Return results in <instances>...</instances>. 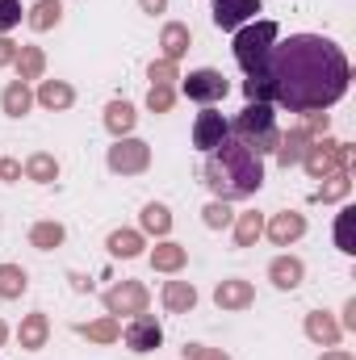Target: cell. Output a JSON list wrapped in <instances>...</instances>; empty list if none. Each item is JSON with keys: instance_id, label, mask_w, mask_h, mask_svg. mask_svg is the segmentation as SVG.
<instances>
[{"instance_id": "obj_2", "label": "cell", "mask_w": 356, "mask_h": 360, "mask_svg": "<svg viewBox=\"0 0 356 360\" xmlns=\"http://www.w3.org/2000/svg\"><path fill=\"white\" fill-rule=\"evenodd\" d=\"M201 180H205V188H210L218 201H243V197H252V193L265 184V164H260V155L248 151L243 143L222 139V143L205 155Z\"/></svg>"}, {"instance_id": "obj_21", "label": "cell", "mask_w": 356, "mask_h": 360, "mask_svg": "<svg viewBox=\"0 0 356 360\" xmlns=\"http://www.w3.org/2000/svg\"><path fill=\"white\" fill-rule=\"evenodd\" d=\"M184 264H189V252H184L180 243H168V239H164V243L151 248V269L155 272H180Z\"/></svg>"}, {"instance_id": "obj_43", "label": "cell", "mask_w": 356, "mask_h": 360, "mask_svg": "<svg viewBox=\"0 0 356 360\" xmlns=\"http://www.w3.org/2000/svg\"><path fill=\"white\" fill-rule=\"evenodd\" d=\"M139 8L155 17V13H164V8H168V0H139Z\"/></svg>"}, {"instance_id": "obj_14", "label": "cell", "mask_w": 356, "mask_h": 360, "mask_svg": "<svg viewBox=\"0 0 356 360\" xmlns=\"http://www.w3.org/2000/svg\"><path fill=\"white\" fill-rule=\"evenodd\" d=\"M46 340H51V319H46L42 310L25 314L21 327H17V344H21L25 352H38V348H46Z\"/></svg>"}, {"instance_id": "obj_38", "label": "cell", "mask_w": 356, "mask_h": 360, "mask_svg": "<svg viewBox=\"0 0 356 360\" xmlns=\"http://www.w3.org/2000/svg\"><path fill=\"white\" fill-rule=\"evenodd\" d=\"M21 25V0H0V34Z\"/></svg>"}, {"instance_id": "obj_20", "label": "cell", "mask_w": 356, "mask_h": 360, "mask_svg": "<svg viewBox=\"0 0 356 360\" xmlns=\"http://www.w3.org/2000/svg\"><path fill=\"white\" fill-rule=\"evenodd\" d=\"M34 101H38V105H46V109H72V105H76V89H72V84H63V80H42Z\"/></svg>"}, {"instance_id": "obj_16", "label": "cell", "mask_w": 356, "mask_h": 360, "mask_svg": "<svg viewBox=\"0 0 356 360\" xmlns=\"http://www.w3.org/2000/svg\"><path fill=\"white\" fill-rule=\"evenodd\" d=\"M306 335H310L314 344H323V348H336L340 335H344V327H340L327 310H310V314H306Z\"/></svg>"}, {"instance_id": "obj_6", "label": "cell", "mask_w": 356, "mask_h": 360, "mask_svg": "<svg viewBox=\"0 0 356 360\" xmlns=\"http://www.w3.org/2000/svg\"><path fill=\"white\" fill-rule=\"evenodd\" d=\"M105 164H109V172H117V176H139V172L151 168V147H147L143 139H130V134H126V139H113Z\"/></svg>"}, {"instance_id": "obj_25", "label": "cell", "mask_w": 356, "mask_h": 360, "mask_svg": "<svg viewBox=\"0 0 356 360\" xmlns=\"http://www.w3.org/2000/svg\"><path fill=\"white\" fill-rule=\"evenodd\" d=\"M63 239H68L63 222H34L30 226V248H38V252H55Z\"/></svg>"}, {"instance_id": "obj_9", "label": "cell", "mask_w": 356, "mask_h": 360, "mask_svg": "<svg viewBox=\"0 0 356 360\" xmlns=\"http://www.w3.org/2000/svg\"><path fill=\"white\" fill-rule=\"evenodd\" d=\"M122 340H126V348H130V352H155V348L164 344V327L143 310V314H134V319L126 323Z\"/></svg>"}, {"instance_id": "obj_36", "label": "cell", "mask_w": 356, "mask_h": 360, "mask_svg": "<svg viewBox=\"0 0 356 360\" xmlns=\"http://www.w3.org/2000/svg\"><path fill=\"white\" fill-rule=\"evenodd\" d=\"M352 218H356V210H344V214L336 218V248H340V252H348V256L356 252V243H352Z\"/></svg>"}, {"instance_id": "obj_23", "label": "cell", "mask_w": 356, "mask_h": 360, "mask_svg": "<svg viewBox=\"0 0 356 360\" xmlns=\"http://www.w3.org/2000/svg\"><path fill=\"white\" fill-rule=\"evenodd\" d=\"M189 42H193V34H189V25H180V21H168V25H164V34H160L164 59H172V63L189 51Z\"/></svg>"}, {"instance_id": "obj_19", "label": "cell", "mask_w": 356, "mask_h": 360, "mask_svg": "<svg viewBox=\"0 0 356 360\" xmlns=\"http://www.w3.org/2000/svg\"><path fill=\"white\" fill-rule=\"evenodd\" d=\"M0 109L8 113V117H25L30 109H34V92L25 80H8L4 92H0Z\"/></svg>"}, {"instance_id": "obj_3", "label": "cell", "mask_w": 356, "mask_h": 360, "mask_svg": "<svg viewBox=\"0 0 356 360\" xmlns=\"http://www.w3.org/2000/svg\"><path fill=\"white\" fill-rule=\"evenodd\" d=\"M227 130H231V139H235V143H243V147H248V151H256V155L276 151V143H281L276 113H272V105H268V101H248V105L239 109V117H235V122H227Z\"/></svg>"}, {"instance_id": "obj_35", "label": "cell", "mask_w": 356, "mask_h": 360, "mask_svg": "<svg viewBox=\"0 0 356 360\" xmlns=\"http://www.w3.org/2000/svg\"><path fill=\"white\" fill-rule=\"evenodd\" d=\"M147 76H151V84H160V89H172V84L180 80V72H177L172 59H155V63L147 68Z\"/></svg>"}, {"instance_id": "obj_46", "label": "cell", "mask_w": 356, "mask_h": 360, "mask_svg": "<svg viewBox=\"0 0 356 360\" xmlns=\"http://www.w3.org/2000/svg\"><path fill=\"white\" fill-rule=\"evenodd\" d=\"M4 335H8V327H4V323H0V344H4Z\"/></svg>"}, {"instance_id": "obj_34", "label": "cell", "mask_w": 356, "mask_h": 360, "mask_svg": "<svg viewBox=\"0 0 356 360\" xmlns=\"http://www.w3.org/2000/svg\"><path fill=\"white\" fill-rule=\"evenodd\" d=\"M201 222H205L210 231H222V226H231V222H235V214H231V205H227V201H210V205L201 210Z\"/></svg>"}, {"instance_id": "obj_13", "label": "cell", "mask_w": 356, "mask_h": 360, "mask_svg": "<svg viewBox=\"0 0 356 360\" xmlns=\"http://www.w3.org/2000/svg\"><path fill=\"white\" fill-rule=\"evenodd\" d=\"M252 302H256L252 281L231 276V281H218V289H214V306H218V310H248Z\"/></svg>"}, {"instance_id": "obj_8", "label": "cell", "mask_w": 356, "mask_h": 360, "mask_svg": "<svg viewBox=\"0 0 356 360\" xmlns=\"http://www.w3.org/2000/svg\"><path fill=\"white\" fill-rule=\"evenodd\" d=\"M105 310H109V319H122V314H143L147 310V285H139V281H122V285H113V289H105Z\"/></svg>"}, {"instance_id": "obj_15", "label": "cell", "mask_w": 356, "mask_h": 360, "mask_svg": "<svg viewBox=\"0 0 356 360\" xmlns=\"http://www.w3.org/2000/svg\"><path fill=\"white\" fill-rule=\"evenodd\" d=\"M310 143H314V139L298 126V130L281 134V143H276V151H272V155H276V164H281V168H293V164H302V155L310 151Z\"/></svg>"}, {"instance_id": "obj_1", "label": "cell", "mask_w": 356, "mask_h": 360, "mask_svg": "<svg viewBox=\"0 0 356 360\" xmlns=\"http://www.w3.org/2000/svg\"><path fill=\"white\" fill-rule=\"evenodd\" d=\"M352 80L348 55L323 38V34H289L285 42H272L260 76L243 80L248 101H268L289 113H314L331 109Z\"/></svg>"}, {"instance_id": "obj_26", "label": "cell", "mask_w": 356, "mask_h": 360, "mask_svg": "<svg viewBox=\"0 0 356 360\" xmlns=\"http://www.w3.org/2000/svg\"><path fill=\"white\" fill-rule=\"evenodd\" d=\"M105 248H109V256H117V260H134V256H143V235H139V231H113V235L105 239Z\"/></svg>"}, {"instance_id": "obj_12", "label": "cell", "mask_w": 356, "mask_h": 360, "mask_svg": "<svg viewBox=\"0 0 356 360\" xmlns=\"http://www.w3.org/2000/svg\"><path fill=\"white\" fill-rule=\"evenodd\" d=\"M265 235L276 243V248H289L306 235V218L298 210H285V214H272V222H265Z\"/></svg>"}, {"instance_id": "obj_7", "label": "cell", "mask_w": 356, "mask_h": 360, "mask_svg": "<svg viewBox=\"0 0 356 360\" xmlns=\"http://www.w3.org/2000/svg\"><path fill=\"white\" fill-rule=\"evenodd\" d=\"M184 84L180 92L189 96V101H197V105H214V101H222L231 84H227V76L222 72H214V68H197V72H189V76H180Z\"/></svg>"}, {"instance_id": "obj_45", "label": "cell", "mask_w": 356, "mask_h": 360, "mask_svg": "<svg viewBox=\"0 0 356 360\" xmlns=\"http://www.w3.org/2000/svg\"><path fill=\"white\" fill-rule=\"evenodd\" d=\"M319 360H356L352 352H344V348H331V352H323Z\"/></svg>"}, {"instance_id": "obj_29", "label": "cell", "mask_w": 356, "mask_h": 360, "mask_svg": "<svg viewBox=\"0 0 356 360\" xmlns=\"http://www.w3.org/2000/svg\"><path fill=\"white\" fill-rule=\"evenodd\" d=\"M25 21H30V30H38V34H42V30H55V25L63 21V4H59V0H38Z\"/></svg>"}, {"instance_id": "obj_18", "label": "cell", "mask_w": 356, "mask_h": 360, "mask_svg": "<svg viewBox=\"0 0 356 360\" xmlns=\"http://www.w3.org/2000/svg\"><path fill=\"white\" fill-rule=\"evenodd\" d=\"M134 122H139V113H134L130 101H109V105H105V130H109L113 139H126V134L134 130Z\"/></svg>"}, {"instance_id": "obj_44", "label": "cell", "mask_w": 356, "mask_h": 360, "mask_svg": "<svg viewBox=\"0 0 356 360\" xmlns=\"http://www.w3.org/2000/svg\"><path fill=\"white\" fill-rule=\"evenodd\" d=\"M344 327H348V331H356V297L344 306Z\"/></svg>"}, {"instance_id": "obj_39", "label": "cell", "mask_w": 356, "mask_h": 360, "mask_svg": "<svg viewBox=\"0 0 356 360\" xmlns=\"http://www.w3.org/2000/svg\"><path fill=\"white\" fill-rule=\"evenodd\" d=\"M184 360H231L222 348H205V344H184Z\"/></svg>"}, {"instance_id": "obj_33", "label": "cell", "mask_w": 356, "mask_h": 360, "mask_svg": "<svg viewBox=\"0 0 356 360\" xmlns=\"http://www.w3.org/2000/svg\"><path fill=\"white\" fill-rule=\"evenodd\" d=\"M327 184L319 188V201H344L348 193H352V172L348 168H340V172H331V176H323Z\"/></svg>"}, {"instance_id": "obj_17", "label": "cell", "mask_w": 356, "mask_h": 360, "mask_svg": "<svg viewBox=\"0 0 356 360\" xmlns=\"http://www.w3.org/2000/svg\"><path fill=\"white\" fill-rule=\"evenodd\" d=\"M302 276H306V264H302L298 256H276V260L268 264V281H272L276 289H298Z\"/></svg>"}, {"instance_id": "obj_24", "label": "cell", "mask_w": 356, "mask_h": 360, "mask_svg": "<svg viewBox=\"0 0 356 360\" xmlns=\"http://www.w3.org/2000/svg\"><path fill=\"white\" fill-rule=\"evenodd\" d=\"M42 72H46V55H42V46H21L17 51V80H42Z\"/></svg>"}, {"instance_id": "obj_10", "label": "cell", "mask_w": 356, "mask_h": 360, "mask_svg": "<svg viewBox=\"0 0 356 360\" xmlns=\"http://www.w3.org/2000/svg\"><path fill=\"white\" fill-rule=\"evenodd\" d=\"M222 139H231V130H227V117H222L218 109H210V105H205V109L197 113V122H193V147L210 155V151H214Z\"/></svg>"}, {"instance_id": "obj_31", "label": "cell", "mask_w": 356, "mask_h": 360, "mask_svg": "<svg viewBox=\"0 0 356 360\" xmlns=\"http://www.w3.org/2000/svg\"><path fill=\"white\" fill-rule=\"evenodd\" d=\"M30 289V276L21 264H0V297L4 302H13V297H21Z\"/></svg>"}, {"instance_id": "obj_28", "label": "cell", "mask_w": 356, "mask_h": 360, "mask_svg": "<svg viewBox=\"0 0 356 360\" xmlns=\"http://www.w3.org/2000/svg\"><path fill=\"white\" fill-rule=\"evenodd\" d=\"M139 226L147 231V235H168L172 231V214H168V205H160V201H151V205H143V214H139Z\"/></svg>"}, {"instance_id": "obj_4", "label": "cell", "mask_w": 356, "mask_h": 360, "mask_svg": "<svg viewBox=\"0 0 356 360\" xmlns=\"http://www.w3.org/2000/svg\"><path fill=\"white\" fill-rule=\"evenodd\" d=\"M276 21H248V25H239L235 30V63L248 72V80L252 76H260V68H265L268 51H272V42H276Z\"/></svg>"}, {"instance_id": "obj_30", "label": "cell", "mask_w": 356, "mask_h": 360, "mask_svg": "<svg viewBox=\"0 0 356 360\" xmlns=\"http://www.w3.org/2000/svg\"><path fill=\"white\" fill-rule=\"evenodd\" d=\"M265 235V218L252 210V214H239L235 218V248H256V239Z\"/></svg>"}, {"instance_id": "obj_41", "label": "cell", "mask_w": 356, "mask_h": 360, "mask_svg": "<svg viewBox=\"0 0 356 360\" xmlns=\"http://www.w3.org/2000/svg\"><path fill=\"white\" fill-rule=\"evenodd\" d=\"M17 51H21V46H17L13 38H0V68H8V63H17Z\"/></svg>"}, {"instance_id": "obj_32", "label": "cell", "mask_w": 356, "mask_h": 360, "mask_svg": "<svg viewBox=\"0 0 356 360\" xmlns=\"http://www.w3.org/2000/svg\"><path fill=\"white\" fill-rule=\"evenodd\" d=\"M84 340H92V344H113V340H122V327H117V319H96V323H80L76 327Z\"/></svg>"}, {"instance_id": "obj_40", "label": "cell", "mask_w": 356, "mask_h": 360, "mask_svg": "<svg viewBox=\"0 0 356 360\" xmlns=\"http://www.w3.org/2000/svg\"><path fill=\"white\" fill-rule=\"evenodd\" d=\"M327 126H331V122H327V113H323V109L306 113V122H302V130H306L310 139H323V134H327Z\"/></svg>"}, {"instance_id": "obj_22", "label": "cell", "mask_w": 356, "mask_h": 360, "mask_svg": "<svg viewBox=\"0 0 356 360\" xmlns=\"http://www.w3.org/2000/svg\"><path fill=\"white\" fill-rule=\"evenodd\" d=\"M164 306H168L172 314H189V310L197 306V289H193L189 281H168V285H164Z\"/></svg>"}, {"instance_id": "obj_5", "label": "cell", "mask_w": 356, "mask_h": 360, "mask_svg": "<svg viewBox=\"0 0 356 360\" xmlns=\"http://www.w3.org/2000/svg\"><path fill=\"white\" fill-rule=\"evenodd\" d=\"M348 164H352V147H348V143H336V139H314L310 151L302 155V168L314 180L331 176V172H340V168H348Z\"/></svg>"}, {"instance_id": "obj_37", "label": "cell", "mask_w": 356, "mask_h": 360, "mask_svg": "<svg viewBox=\"0 0 356 360\" xmlns=\"http://www.w3.org/2000/svg\"><path fill=\"white\" fill-rule=\"evenodd\" d=\"M172 101H177V92H172V89L151 84V92H147V109H151V113H168V109H172Z\"/></svg>"}, {"instance_id": "obj_27", "label": "cell", "mask_w": 356, "mask_h": 360, "mask_svg": "<svg viewBox=\"0 0 356 360\" xmlns=\"http://www.w3.org/2000/svg\"><path fill=\"white\" fill-rule=\"evenodd\" d=\"M25 176L34 180V184H51V180H59V160L51 151H34L25 160Z\"/></svg>"}, {"instance_id": "obj_11", "label": "cell", "mask_w": 356, "mask_h": 360, "mask_svg": "<svg viewBox=\"0 0 356 360\" xmlns=\"http://www.w3.org/2000/svg\"><path fill=\"white\" fill-rule=\"evenodd\" d=\"M210 13H214V25L218 30H239V25L256 21L260 0H210Z\"/></svg>"}, {"instance_id": "obj_42", "label": "cell", "mask_w": 356, "mask_h": 360, "mask_svg": "<svg viewBox=\"0 0 356 360\" xmlns=\"http://www.w3.org/2000/svg\"><path fill=\"white\" fill-rule=\"evenodd\" d=\"M0 180H8V184L21 180V164L17 160H0Z\"/></svg>"}]
</instances>
